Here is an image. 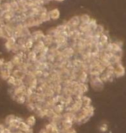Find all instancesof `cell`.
I'll list each match as a JSON object with an SVG mask.
<instances>
[{
    "mask_svg": "<svg viewBox=\"0 0 126 133\" xmlns=\"http://www.w3.org/2000/svg\"><path fill=\"white\" fill-rule=\"evenodd\" d=\"M26 133H33V128H31L29 130V131H27Z\"/></svg>",
    "mask_w": 126,
    "mask_h": 133,
    "instance_id": "cell-19",
    "label": "cell"
},
{
    "mask_svg": "<svg viewBox=\"0 0 126 133\" xmlns=\"http://www.w3.org/2000/svg\"><path fill=\"white\" fill-rule=\"evenodd\" d=\"M125 74V69L121 63H118L114 65V76L116 77H122Z\"/></svg>",
    "mask_w": 126,
    "mask_h": 133,
    "instance_id": "cell-2",
    "label": "cell"
},
{
    "mask_svg": "<svg viewBox=\"0 0 126 133\" xmlns=\"http://www.w3.org/2000/svg\"><path fill=\"white\" fill-rule=\"evenodd\" d=\"M88 78V74L87 71H84V70H81L78 73V76H77V79H78V82L79 83H86L87 80Z\"/></svg>",
    "mask_w": 126,
    "mask_h": 133,
    "instance_id": "cell-4",
    "label": "cell"
},
{
    "mask_svg": "<svg viewBox=\"0 0 126 133\" xmlns=\"http://www.w3.org/2000/svg\"><path fill=\"white\" fill-rule=\"evenodd\" d=\"M11 75H12V71H11V70L5 69L4 67L0 69V77H1L3 80L7 81L8 78H9Z\"/></svg>",
    "mask_w": 126,
    "mask_h": 133,
    "instance_id": "cell-3",
    "label": "cell"
},
{
    "mask_svg": "<svg viewBox=\"0 0 126 133\" xmlns=\"http://www.w3.org/2000/svg\"><path fill=\"white\" fill-rule=\"evenodd\" d=\"M25 121H26V123L29 124L30 127L33 128V126H34L36 124V118L34 115H30L29 117H27L26 119H25Z\"/></svg>",
    "mask_w": 126,
    "mask_h": 133,
    "instance_id": "cell-8",
    "label": "cell"
},
{
    "mask_svg": "<svg viewBox=\"0 0 126 133\" xmlns=\"http://www.w3.org/2000/svg\"><path fill=\"white\" fill-rule=\"evenodd\" d=\"M26 107H27V108L29 109V111L34 112L36 109V103L33 102V101H27L26 103Z\"/></svg>",
    "mask_w": 126,
    "mask_h": 133,
    "instance_id": "cell-11",
    "label": "cell"
},
{
    "mask_svg": "<svg viewBox=\"0 0 126 133\" xmlns=\"http://www.w3.org/2000/svg\"><path fill=\"white\" fill-rule=\"evenodd\" d=\"M80 18H81V22H82V23H89L92 19L90 16L88 15H87V14H83V15L80 16Z\"/></svg>",
    "mask_w": 126,
    "mask_h": 133,
    "instance_id": "cell-12",
    "label": "cell"
},
{
    "mask_svg": "<svg viewBox=\"0 0 126 133\" xmlns=\"http://www.w3.org/2000/svg\"><path fill=\"white\" fill-rule=\"evenodd\" d=\"M5 64V60L4 58H0V69L3 68Z\"/></svg>",
    "mask_w": 126,
    "mask_h": 133,
    "instance_id": "cell-17",
    "label": "cell"
},
{
    "mask_svg": "<svg viewBox=\"0 0 126 133\" xmlns=\"http://www.w3.org/2000/svg\"><path fill=\"white\" fill-rule=\"evenodd\" d=\"M55 1H58V2H63L64 0H55Z\"/></svg>",
    "mask_w": 126,
    "mask_h": 133,
    "instance_id": "cell-20",
    "label": "cell"
},
{
    "mask_svg": "<svg viewBox=\"0 0 126 133\" xmlns=\"http://www.w3.org/2000/svg\"><path fill=\"white\" fill-rule=\"evenodd\" d=\"M49 16L52 20H58L60 16V11L58 10V9H53L49 11Z\"/></svg>",
    "mask_w": 126,
    "mask_h": 133,
    "instance_id": "cell-7",
    "label": "cell"
},
{
    "mask_svg": "<svg viewBox=\"0 0 126 133\" xmlns=\"http://www.w3.org/2000/svg\"><path fill=\"white\" fill-rule=\"evenodd\" d=\"M82 102L83 104V107H86V106H90V103H91V100L90 98H88V96H82Z\"/></svg>",
    "mask_w": 126,
    "mask_h": 133,
    "instance_id": "cell-14",
    "label": "cell"
},
{
    "mask_svg": "<svg viewBox=\"0 0 126 133\" xmlns=\"http://www.w3.org/2000/svg\"><path fill=\"white\" fill-rule=\"evenodd\" d=\"M16 115H14V114H10V115H8L6 118H5V119H4V124H5V125H6L7 127L10 125V124H11L14 121V119L16 118Z\"/></svg>",
    "mask_w": 126,
    "mask_h": 133,
    "instance_id": "cell-10",
    "label": "cell"
},
{
    "mask_svg": "<svg viewBox=\"0 0 126 133\" xmlns=\"http://www.w3.org/2000/svg\"><path fill=\"white\" fill-rule=\"evenodd\" d=\"M100 43H101L103 46H105L109 43V36L106 35V33H103L102 35H100Z\"/></svg>",
    "mask_w": 126,
    "mask_h": 133,
    "instance_id": "cell-9",
    "label": "cell"
},
{
    "mask_svg": "<svg viewBox=\"0 0 126 133\" xmlns=\"http://www.w3.org/2000/svg\"><path fill=\"white\" fill-rule=\"evenodd\" d=\"M81 23H82V22H81L80 16H73V17L69 19V22H67V24L71 28V29H77V28H79Z\"/></svg>",
    "mask_w": 126,
    "mask_h": 133,
    "instance_id": "cell-1",
    "label": "cell"
},
{
    "mask_svg": "<svg viewBox=\"0 0 126 133\" xmlns=\"http://www.w3.org/2000/svg\"><path fill=\"white\" fill-rule=\"evenodd\" d=\"M107 124H102L101 126H100V131H102V132H105V131H107Z\"/></svg>",
    "mask_w": 126,
    "mask_h": 133,
    "instance_id": "cell-16",
    "label": "cell"
},
{
    "mask_svg": "<svg viewBox=\"0 0 126 133\" xmlns=\"http://www.w3.org/2000/svg\"><path fill=\"white\" fill-rule=\"evenodd\" d=\"M16 102L19 103V104H26L27 103V96L26 95H20V96H18V97H16V99L15 100Z\"/></svg>",
    "mask_w": 126,
    "mask_h": 133,
    "instance_id": "cell-13",
    "label": "cell"
},
{
    "mask_svg": "<svg viewBox=\"0 0 126 133\" xmlns=\"http://www.w3.org/2000/svg\"><path fill=\"white\" fill-rule=\"evenodd\" d=\"M66 133H76V131H75V129L71 128V129L68 130V131H67V132H66Z\"/></svg>",
    "mask_w": 126,
    "mask_h": 133,
    "instance_id": "cell-18",
    "label": "cell"
},
{
    "mask_svg": "<svg viewBox=\"0 0 126 133\" xmlns=\"http://www.w3.org/2000/svg\"><path fill=\"white\" fill-rule=\"evenodd\" d=\"M16 78L14 76L11 75L9 78H8V80H7V83L8 84H9L10 86L11 87H15V84H16Z\"/></svg>",
    "mask_w": 126,
    "mask_h": 133,
    "instance_id": "cell-15",
    "label": "cell"
},
{
    "mask_svg": "<svg viewBox=\"0 0 126 133\" xmlns=\"http://www.w3.org/2000/svg\"><path fill=\"white\" fill-rule=\"evenodd\" d=\"M31 128H32V127H30L29 124L26 123V121H25V120L22 121V122L19 124V125H18V129L20 130V131H22V132H24V133H26L27 131H29Z\"/></svg>",
    "mask_w": 126,
    "mask_h": 133,
    "instance_id": "cell-6",
    "label": "cell"
},
{
    "mask_svg": "<svg viewBox=\"0 0 126 133\" xmlns=\"http://www.w3.org/2000/svg\"><path fill=\"white\" fill-rule=\"evenodd\" d=\"M53 110H54V112L57 114L62 115L63 112L65 111V106L62 103H58V104L55 105L54 107H53Z\"/></svg>",
    "mask_w": 126,
    "mask_h": 133,
    "instance_id": "cell-5",
    "label": "cell"
}]
</instances>
